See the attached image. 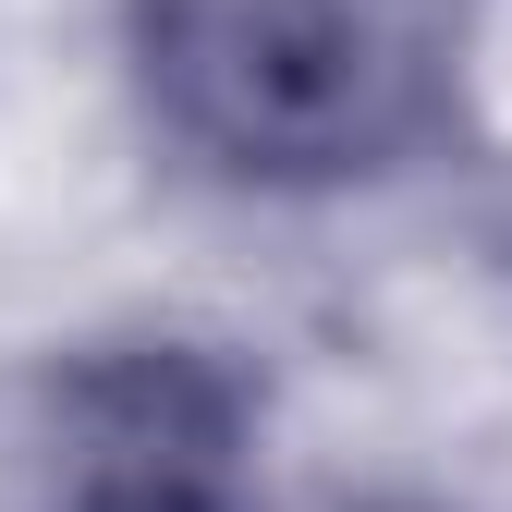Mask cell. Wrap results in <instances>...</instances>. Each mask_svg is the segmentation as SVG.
Here are the masks:
<instances>
[{
    "label": "cell",
    "mask_w": 512,
    "mask_h": 512,
    "mask_svg": "<svg viewBox=\"0 0 512 512\" xmlns=\"http://www.w3.org/2000/svg\"><path fill=\"white\" fill-rule=\"evenodd\" d=\"M244 488L256 378L183 330L74 342L13 415V512H244Z\"/></svg>",
    "instance_id": "obj_2"
},
{
    "label": "cell",
    "mask_w": 512,
    "mask_h": 512,
    "mask_svg": "<svg viewBox=\"0 0 512 512\" xmlns=\"http://www.w3.org/2000/svg\"><path fill=\"white\" fill-rule=\"evenodd\" d=\"M147 122L232 196L391 183L452 110L439 0H122Z\"/></svg>",
    "instance_id": "obj_1"
},
{
    "label": "cell",
    "mask_w": 512,
    "mask_h": 512,
    "mask_svg": "<svg viewBox=\"0 0 512 512\" xmlns=\"http://www.w3.org/2000/svg\"><path fill=\"white\" fill-rule=\"evenodd\" d=\"M378 512H415V500H378Z\"/></svg>",
    "instance_id": "obj_3"
}]
</instances>
